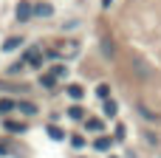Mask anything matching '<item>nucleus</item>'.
Returning <instances> with one entry per match:
<instances>
[{
  "instance_id": "1",
  "label": "nucleus",
  "mask_w": 161,
  "mask_h": 158,
  "mask_svg": "<svg viewBox=\"0 0 161 158\" xmlns=\"http://www.w3.org/2000/svg\"><path fill=\"white\" fill-rule=\"evenodd\" d=\"M20 62H23V65H28V68H42V62H45L42 48H37V45L25 48V51H23V57H20Z\"/></svg>"
},
{
  "instance_id": "2",
  "label": "nucleus",
  "mask_w": 161,
  "mask_h": 158,
  "mask_svg": "<svg viewBox=\"0 0 161 158\" xmlns=\"http://www.w3.org/2000/svg\"><path fill=\"white\" fill-rule=\"evenodd\" d=\"M31 17H34V6H31L28 0H20V3H17V20H20V23H28Z\"/></svg>"
},
{
  "instance_id": "3",
  "label": "nucleus",
  "mask_w": 161,
  "mask_h": 158,
  "mask_svg": "<svg viewBox=\"0 0 161 158\" xmlns=\"http://www.w3.org/2000/svg\"><path fill=\"white\" fill-rule=\"evenodd\" d=\"M133 74H136L139 79H150V76H153V68H150L144 59H133Z\"/></svg>"
},
{
  "instance_id": "4",
  "label": "nucleus",
  "mask_w": 161,
  "mask_h": 158,
  "mask_svg": "<svg viewBox=\"0 0 161 158\" xmlns=\"http://www.w3.org/2000/svg\"><path fill=\"white\" fill-rule=\"evenodd\" d=\"M85 130H88V133H102V130H105V122L96 119V116H88V119H85Z\"/></svg>"
},
{
  "instance_id": "5",
  "label": "nucleus",
  "mask_w": 161,
  "mask_h": 158,
  "mask_svg": "<svg viewBox=\"0 0 161 158\" xmlns=\"http://www.w3.org/2000/svg\"><path fill=\"white\" fill-rule=\"evenodd\" d=\"M110 147H113V139H110V136H99V139L93 141V150H96V153H110Z\"/></svg>"
},
{
  "instance_id": "6",
  "label": "nucleus",
  "mask_w": 161,
  "mask_h": 158,
  "mask_svg": "<svg viewBox=\"0 0 161 158\" xmlns=\"http://www.w3.org/2000/svg\"><path fill=\"white\" fill-rule=\"evenodd\" d=\"M17 110H20L23 116H34V113H37V105H34V102H28V99H23V102L17 99Z\"/></svg>"
},
{
  "instance_id": "7",
  "label": "nucleus",
  "mask_w": 161,
  "mask_h": 158,
  "mask_svg": "<svg viewBox=\"0 0 161 158\" xmlns=\"http://www.w3.org/2000/svg\"><path fill=\"white\" fill-rule=\"evenodd\" d=\"M68 119L85 122V119H88V116H85V107H82V105H71V107H68Z\"/></svg>"
},
{
  "instance_id": "8",
  "label": "nucleus",
  "mask_w": 161,
  "mask_h": 158,
  "mask_svg": "<svg viewBox=\"0 0 161 158\" xmlns=\"http://www.w3.org/2000/svg\"><path fill=\"white\" fill-rule=\"evenodd\" d=\"M3 127H6L8 133H25V122H17V119H6Z\"/></svg>"
},
{
  "instance_id": "9",
  "label": "nucleus",
  "mask_w": 161,
  "mask_h": 158,
  "mask_svg": "<svg viewBox=\"0 0 161 158\" xmlns=\"http://www.w3.org/2000/svg\"><path fill=\"white\" fill-rule=\"evenodd\" d=\"M65 93H68V96H71V99H74V102H79V99H82V96H85V88H82V85H76V82H74V85H68V88H65Z\"/></svg>"
},
{
  "instance_id": "10",
  "label": "nucleus",
  "mask_w": 161,
  "mask_h": 158,
  "mask_svg": "<svg viewBox=\"0 0 161 158\" xmlns=\"http://www.w3.org/2000/svg\"><path fill=\"white\" fill-rule=\"evenodd\" d=\"M102 113H105L108 119H113V116L119 113V105H116L113 99H105V102H102Z\"/></svg>"
},
{
  "instance_id": "11",
  "label": "nucleus",
  "mask_w": 161,
  "mask_h": 158,
  "mask_svg": "<svg viewBox=\"0 0 161 158\" xmlns=\"http://www.w3.org/2000/svg\"><path fill=\"white\" fill-rule=\"evenodd\" d=\"M34 14H37V17H51V14H54V6H51V3H37V6H34Z\"/></svg>"
},
{
  "instance_id": "12",
  "label": "nucleus",
  "mask_w": 161,
  "mask_h": 158,
  "mask_svg": "<svg viewBox=\"0 0 161 158\" xmlns=\"http://www.w3.org/2000/svg\"><path fill=\"white\" fill-rule=\"evenodd\" d=\"M102 54H105V59H113L116 57V48H113V40H102Z\"/></svg>"
},
{
  "instance_id": "13",
  "label": "nucleus",
  "mask_w": 161,
  "mask_h": 158,
  "mask_svg": "<svg viewBox=\"0 0 161 158\" xmlns=\"http://www.w3.org/2000/svg\"><path fill=\"white\" fill-rule=\"evenodd\" d=\"M57 82H59V79H54V76H51L48 71H45V74H40V88H45V90H51V88H54Z\"/></svg>"
},
{
  "instance_id": "14",
  "label": "nucleus",
  "mask_w": 161,
  "mask_h": 158,
  "mask_svg": "<svg viewBox=\"0 0 161 158\" xmlns=\"http://www.w3.org/2000/svg\"><path fill=\"white\" fill-rule=\"evenodd\" d=\"M48 74H51L54 79H62V76L68 74V65H62V62H59V65H51V71H48Z\"/></svg>"
},
{
  "instance_id": "15",
  "label": "nucleus",
  "mask_w": 161,
  "mask_h": 158,
  "mask_svg": "<svg viewBox=\"0 0 161 158\" xmlns=\"http://www.w3.org/2000/svg\"><path fill=\"white\" fill-rule=\"evenodd\" d=\"M48 136H51L54 141H62V139H65V130L57 127V124H48Z\"/></svg>"
},
{
  "instance_id": "16",
  "label": "nucleus",
  "mask_w": 161,
  "mask_h": 158,
  "mask_svg": "<svg viewBox=\"0 0 161 158\" xmlns=\"http://www.w3.org/2000/svg\"><path fill=\"white\" fill-rule=\"evenodd\" d=\"M17 110V99H0V113H11Z\"/></svg>"
},
{
  "instance_id": "17",
  "label": "nucleus",
  "mask_w": 161,
  "mask_h": 158,
  "mask_svg": "<svg viewBox=\"0 0 161 158\" xmlns=\"http://www.w3.org/2000/svg\"><path fill=\"white\" fill-rule=\"evenodd\" d=\"M20 45H23V37H8V40L3 42L6 51H14V48H20Z\"/></svg>"
},
{
  "instance_id": "18",
  "label": "nucleus",
  "mask_w": 161,
  "mask_h": 158,
  "mask_svg": "<svg viewBox=\"0 0 161 158\" xmlns=\"http://www.w3.org/2000/svg\"><path fill=\"white\" fill-rule=\"evenodd\" d=\"M96 96L105 102V99H110V85L108 82H102V85H96Z\"/></svg>"
},
{
  "instance_id": "19",
  "label": "nucleus",
  "mask_w": 161,
  "mask_h": 158,
  "mask_svg": "<svg viewBox=\"0 0 161 158\" xmlns=\"http://www.w3.org/2000/svg\"><path fill=\"white\" fill-rule=\"evenodd\" d=\"M139 113H142V116H144L147 122H158V113H153V110H150L147 105H139Z\"/></svg>"
},
{
  "instance_id": "20",
  "label": "nucleus",
  "mask_w": 161,
  "mask_h": 158,
  "mask_svg": "<svg viewBox=\"0 0 161 158\" xmlns=\"http://www.w3.org/2000/svg\"><path fill=\"white\" fill-rule=\"evenodd\" d=\"M71 147L82 150V147H85V139H82V136H71Z\"/></svg>"
},
{
  "instance_id": "21",
  "label": "nucleus",
  "mask_w": 161,
  "mask_h": 158,
  "mask_svg": "<svg viewBox=\"0 0 161 158\" xmlns=\"http://www.w3.org/2000/svg\"><path fill=\"white\" fill-rule=\"evenodd\" d=\"M23 68H25V65H23V62H20V59H17V62H14V65H11V68H8V74H11V76H14V74H20V71H23Z\"/></svg>"
},
{
  "instance_id": "22",
  "label": "nucleus",
  "mask_w": 161,
  "mask_h": 158,
  "mask_svg": "<svg viewBox=\"0 0 161 158\" xmlns=\"http://www.w3.org/2000/svg\"><path fill=\"white\" fill-rule=\"evenodd\" d=\"M125 133H127V130H125V124H116V139H119V141L125 139Z\"/></svg>"
},
{
  "instance_id": "23",
  "label": "nucleus",
  "mask_w": 161,
  "mask_h": 158,
  "mask_svg": "<svg viewBox=\"0 0 161 158\" xmlns=\"http://www.w3.org/2000/svg\"><path fill=\"white\" fill-rule=\"evenodd\" d=\"M11 153V147H8V141H0V155H8Z\"/></svg>"
},
{
  "instance_id": "24",
  "label": "nucleus",
  "mask_w": 161,
  "mask_h": 158,
  "mask_svg": "<svg viewBox=\"0 0 161 158\" xmlns=\"http://www.w3.org/2000/svg\"><path fill=\"white\" fill-rule=\"evenodd\" d=\"M110 3H113V0H102V8H108V6H110Z\"/></svg>"
},
{
  "instance_id": "25",
  "label": "nucleus",
  "mask_w": 161,
  "mask_h": 158,
  "mask_svg": "<svg viewBox=\"0 0 161 158\" xmlns=\"http://www.w3.org/2000/svg\"><path fill=\"white\" fill-rule=\"evenodd\" d=\"M110 158H116V155H110Z\"/></svg>"
}]
</instances>
